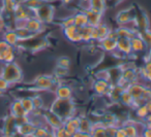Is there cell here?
Wrapping results in <instances>:
<instances>
[{
  "mask_svg": "<svg viewBox=\"0 0 151 137\" xmlns=\"http://www.w3.org/2000/svg\"><path fill=\"white\" fill-rule=\"evenodd\" d=\"M12 113H13V116H15V118H20V116H28L27 112L24 110V108H23V106H22L20 100H17V101L14 102L13 106H12Z\"/></svg>",
  "mask_w": 151,
  "mask_h": 137,
  "instance_id": "obj_9",
  "label": "cell"
},
{
  "mask_svg": "<svg viewBox=\"0 0 151 137\" xmlns=\"http://www.w3.org/2000/svg\"><path fill=\"white\" fill-rule=\"evenodd\" d=\"M15 59V52L13 46L7 44L5 40H0V61L5 63L13 62Z\"/></svg>",
  "mask_w": 151,
  "mask_h": 137,
  "instance_id": "obj_2",
  "label": "cell"
},
{
  "mask_svg": "<svg viewBox=\"0 0 151 137\" xmlns=\"http://www.w3.org/2000/svg\"><path fill=\"white\" fill-rule=\"evenodd\" d=\"M130 46H132V53H138L144 51L146 44L139 34V35H134L130 38Z\"/></svg>",
  "mask_w": 151,
  "mask_h": 137,
  "instance_id": "obj_6",
  "label": "cell"
},
{
  "mask_svg": "<svg viewBox=\"0 0 151 137\" xmlns=\"http://www.w3.org/2000/svg\"><path fill=\"white\" fill-rule=\"evenodd\" d=\"M85 14L87 15V19H88V25L92 26V27H95L97 26L101 21V16L103 14L99 13V11H92V9H88L84 11Z\"/></svg>",
  "mask_w": 151,
  "mask_h": 137,
  "instance_id": "obj_4",
  "label": "cell"
},
{
  "mask_svg": "<svg viewBox=\"0 0 151 137\" xmlns=\"http://www.w3.org/2000/svg\"><path fill=\"white\" fill-rule=\"evenodd\" d=\"M9 88V83L0 75V92H4Z\"/></svg>",
  "mask_w": 151,
  "mask_h": 137,
  "instance_id": "obj_20",
  "label": "cell"
},
{
  "mask_svg": "<svg viewBox=\"0 0 151 137\" xmlns=\"http://www.w3.org/2000/svg\"><path fill=\"white\" fill-rule=\"evenodd\" d=\"M71 1H73V0H63V2L64 3H70Z\"/></svg>",
  "mask_w": 151,
  "mask_h": 137,
  "instance_id": "obj_22",
  "label": "cell"
},
{
  "mask_svg": "<svg viewBox=\"0 0 151 137\" xmlns=\"http://www.w3.org/2000/svg\"><path fill=\"white\" fill-rule=\"evenodd\" d=\"M22 106H23L24 110L27 112L28 114L31 113L34 110V106H33V102H32V98H22L20 100Z\"/></svg>",
  "mask_w": 151,
  "mask_h": 137,
  "instance_id": "obj_15",
  "label": "cell"
},
{
  "mask_svg": "<svg viewBox=\"0 0 151 137\" xmlns=\"http://www.w3.org/2000/svg\"><path fill=\"white\" fill-rule=\"evenodd\" d=\"M117 50L123 53L124 55L132 54V46H130V38L118 37L117 38Z\"/></svg>",
  "mask_w": 151,
  "mask_h": 137,
  "instance_id": "obj_5",
  "label": "cell"
},
{
  "mask_svg": "<svg viewBox=\"0 0 151 137\" xmlns=\"http://www.w3.org/2000/svg\"><path fill=\"white\" fill-rule=\"evenodd\" d=\"M3 40H5L7 44H11V46H16V44L20 41L19 36H18V34H17V32H16V31H7V32H5L4 35H3Z\"/></svg>",
  "mask_w": 151,
  "mask_h": 137,
  "instance_id": "obj_13",
  "label": "cell"
},
{
  "mask_svg": "<svg viewBox=\"0 0 151 137\" xmlns=\"http://www.w3.org/2000/svg\"><path fill=\"white\" fill-rule=\"evenodd\" d=\"M124 128V131H125V135L126 136H138L140 131L138 130V128L136 127L134 124H127L126 126H123Z\"/></svg>",
  "mask_w": 151,
  "mask_h": 137,
  "instance_id": "obj_17",
  "label": "cell"
},
{
  "mask_svg": "<svg viewBox=\"0 0 151 137\" xmlns=\"http://www.w3.org/2000/svg\"><path fill=\"white\" fill-rule=\"evenodd\" d=\"M119 99L121 100V102L124 104V105L129 106V105H132V103H134V98H132V95L128 93L127 90H123V91L121 92Z\"/></svg>",
  "mask_w": 151,
  "mask_h": 137,
  "instance_id": "obj_16",
  "label": "cell"
},
{
  "mask_svg": "<svg viewBox=\"0 0 151 137\" xmlns=\"http://www.w3.org/2000/svg\"><path fill=\"white\" fill-rule=\"evenodd\" d=\"M89 9L103 14L106 9V0H89Z\"/></svg>",
  "mask_w": 151,
  "mask_h": 137,
  "instance_id": "obj_10",
  "label": "cell"
},
{
  "mask_svg": "<svg viewBox=\"0 0 151 137\" xmlns=\"http://www.w3.org/2000/svg\"><path fill=\"white\" fill-rule=\"evenodd\" d=\"M73 25L77 26V27H79V28L88 25L87 15L84 13V11H83V13H79L76 16H73Z\"/></svg>",
  "mask_w": 151,
  "mask_h": 137,
  "instance_id": "obj_11",
  "label": "cell"
},
{
  "mask_svg": "<svg viewBox=\"0 0 151 137\" xmlns=\"http://www.w3.org/2000/svg\"><path fill=\"white\" fill-rule=\"evenodd\" d=\"M32 102H33V106L35 110L42 109L44 107V99L40 96H34V97H32Z\"/></svg>",
  "mask_w": 151,
  "mask_h": 137,
  "instance_id": "obj_18",
  "label": "cell"
},
{
  "mask_svg": "<svg viewBox=\"0 0 151 137\" xmlns=\"http://www.w3.org/2000/svg\"><path fill=\"white\" fill-rule=\"evenodd\" d=\"M1 76L11 86V83H17L21 81L22 71L17 64H15L13 62H9L6 63V65L4 66L2 73H1Z\"/></svg>",
  "mask_w": 151,
  "mask_h": 137,
  "instance_id": "obj_1",
  "label": "cell"
},
{
  "mask_svg": "<svg viewBox=\"0 0 151 137\" xmlns=\"http://www.w3.org/2000/svg\"><path fill=\"white\" fill-rule=\"evenodd\" d=\"M56 97L61 99H70L71 90L66 86H60L56 89Z\"/></svg>",
  "mask_w": 151,
  "mask_h": 137,
  "instance_id": "obj_12",
  "label": "cell"
},
{
  "mask_svg": "<svg viewBox=\"0 0 151 137\" xmlns=\"http://www.w3.org/2000/svg\"><path fill=\"white\" fill-rule=\"evenodd\" d=\"M62 25H63V27H67V26L73 25V17H69V19L66 18V19L63 21Z\"/></svg>",
  "mask_w": 151,
  "mask_h": 137,
  "instance_id": "obj_21",
  "label": "cell"
},
{
  "mask_svg": "<svg viewBox=\"0 0 151 137\" xmlns=\"http://www.w3.org/2000/svg\"><path fill=\"white\" fill-rule=\"evenodd\" d=\"M69 64H70V61L67 57H61L58 59V66L64 67V68H68Z\"/></svg>",
  "mask_w": 151,
  "mask_h": 137,
  "instance_id": "obj_19",
  "label": "cell"
},
{
  "mask_svg": "<svg viewBox=\"0 0 151 137\" xmlns=\"http://www.w3.org/2000/svg\"><path fill=\"white\" fill-rule=\"evenodd\" d=\"M99 41H101V48L107 52H114L115 50H117V39L106 36Z\"/></svg>",
  "mask_w": 151,
  "mask_h": 137,
  "instance_id": "obj_7",
  "label": "cell"
},
{
  "mask_svg": "<svg viewBox=\"0 0 151 137\" xmlns=\"http://www.w3.org/2000/svg\"><path fill=\"white\" fill-rule=\"evenodd\" d=\"M53 83H53V79L51 78L50 76H46V75H44V76L38 77L37 81H36V83H35V85L38 89L48 91V90H50L51 88H52Z\"/></svg>",
  "mask_w": 151,
  "mask_h": 137,
  "instance_id": "obj_8",
  "label": "cell"
},
{
  "mask_svg": "<svg viewBox=\"0 0 151 137\" xmlns=\"http://www.w3.org/2000/svg\"><path fill=\"white\" fill-rule=\"evenodd\" d=\"M134 18L132 16L129 11H122L119 13V15L117 16V21L121 24L122 26L128 24L132 20H134Z\"/></svg>",
  "mask_w": 151,
  "mask_h": 137,
  "instance_id": "obj_14",
  "label": "cell"
},
{
  "mask_svg": "<svg viewBox=\"0 0 151 137\" xmlns=\"http://www.w3.org/2000/svg\"><path fill=\"white\" fill-rule=\"evenodd\" d=\"M64 34L66 36V38L70 41L73 42H81L82 41V37H81L80 29L79 27L75 25H70L64 27Z\"/></svg>",
  "mask_w": 151,
  "mask_h": 137,
  "instance_id": "obj_3",
  "label": "cell"
}]
</instances>
